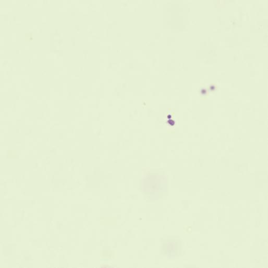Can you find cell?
<instances>
[{
    "label": "cell",
    "mask_w": 268,
    "mask_h": 268,
    "mask_svg": "<svg viewBox=\"0 0 268 268\" xmlns=\"http://www.w3.org/2000/svg\"><path fill=\"white\" fill-rule=\"evenodd\" d=\"M182 243L179 240L168 239L163 241L161 246L162 255L169 257L179 256L182 252Z\"/></svg>",
    "instance_id": "1"
}]
</instances>
